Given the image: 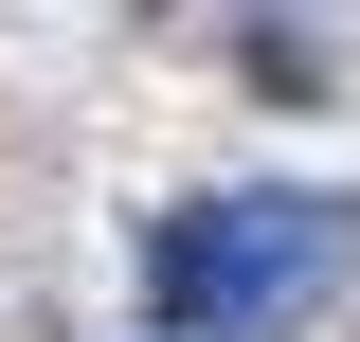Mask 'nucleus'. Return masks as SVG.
Returning <instances> with one entry per match:
<instances>
[{"label":"nucleus","instance_id":"nucleus-1","mask_svg":"<svg viewBox=\"0 0 360 342\" xmlns=\"http://www.w3.org/2000/svg\"><path fill=\"white\" fill-rule=\"evenodd\" d=\"M342 270H360V198H307V180H234V198H180L144 234L162 342H288Z\"/></svg>","mask_w":360,"mask_h":342},{"label":"nucleus","instance_id":"nucleus-2","mask_svg":"<svg viewBox=\"0 0 360 342\" xmlns=\"http://www.w3.org/2000/svg\"><path fill=\"white\" fill-rule=\"evenodd\" d=\"M234 72H252L270 108H307V90H324V37H307V18H234Z\"/></svg>","mask_w":360,"mask_h":342}]
</instances>
